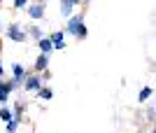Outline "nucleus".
I'll use <instances>...</instances> for the list:
<instances>
[{
	"label": "nucleus",
	"instance_id": "obj_6",
	"mask_svg": "<svg viewBox=\"0 0 156 133\" xmlns=\"http://www.w3.org/2000/svg\"><path fill=\"white\" fill-rule=\"evenodd\" d=\"M40 84H42V80H40V77H28V80H26V89H28V91L40 89Z\"/></svg>",
	"mask_w": 156,
	"mask_h": 133
},
{
	"label": "nucleus",
	"instance_id": "obj_17",
	"mask_svg": "<svg viewBox=\"0 0 156 133\" xmlns=\"http://www.w3.org/2000/svg\"><path fill=\"white\" fill-rule=\"evenodd\" d=\"M26 2H28V0H14V7H23Z\"/></svg>",
	"mask_w": 156,
	"mask_h": 133
},
{
	"label": "nucleus",
	"instance_id": "obj_3",
	"mask_svg": "<svg viewBox=\"0 0 156 133\" xmlns=\"http://www.w3.org/2000/svg\"><path fill=\"white\" fill-rule=\"evenodd\" d=\"M42 14H44V7L42 5H30L28 7V16H30V19H42Z\"/></svg>",
	"mask_w": 156,
	"mask_h": 133
},
{
	"label": "nucleus",
	"instance_id": "obj_1",
	"mask_svg": "<svg viewBox=\"0 0 156 133\" xmlns=\"http://www.w3.org/2000/svg\"><path fill=\"white\" fill-rule=\"evenodd\" d=\"M7 38L9 40H14V42H23V31L19 28V23H9V31H7Z\"/></svg>",
	"mask_w": 156,
	"mask_h": 133
},
{
	"label": "nucleus",
	"instance_id": "obj_9",
	"mask_svg": "<svg viewBox=\"0 0 156 133\" xmlns=\"http://www.w3.org/2000/svg\"><path fill=\"white\" fill-rule=\"evenodd\" d=\"M51 47H54L51 38H42V40H40V49H42V54H49V52H51Z\"/></svg>",
	"mask_w": 156,
	"mask_h": 133
},
{
	"label": "nucleus",
	"instance_id": "obj_12",
	"mask_svg": "<svg viewBox=\"0 0 156 133\" xmlns=\"http://www.w3.org/2000/svg\"><path fill=\"white\" fill-rule=\"evenodd\" d=\"M151 93H154V89H151V87H144L142 91H140V103H142V100H147Z\"/></svg>",
	"mask_w": 156,
	"mask_h": 133
},
{
	"label": "nucleus",
	"instance_id": "obj_19",
	"mask_svg": "<svg viewBox=\"0 0 156 133\" xmlns=\"http://www.w3.org/2000/svg\"><path fill=\"white\" fill-rule=\"evenodd\" d=\"M77 2H86V0H77Z\"/></svg>",
	"mask_w": 156,
	"mask_h": 133
},
{
	"label": "nucleus",
	"instance_id": "obj_20",
	"mask_svg": "<svg viewBox=\"0 0 156 133\" xmlns=\"http://www.w3.org/2000/svg\"><path fill=\"white\" fill-rule=\"evenodd\" d=\"M151 133H156V126H154V131H151Z\"/></svg>",
	"mask_w": 156,
	"mask_h": 133
},
{
	"label": "nucleus",
	"instance_id": "obj_2",
	"mask_svg": "<svg viewBox=\"0 0 156 133\" xmlns=\"http://www.w3.org/2000/svg\"><path fill=\"white\" fill-rule=\"evenodd\" d=\"M82 21H84V16H72V19L68 21V33H72V35H75V38H77V33H79V28L84 26V23H82Z\"/></svg>",
	"mask_w": 156,
	"mask_h": 133
},
{
	"label": "nucleus",
	"instance_id": "obj_18",
	"mask_svg": "<svg viewBox=\"0 0 156 133\" xmlns=\"http://www.w3.org/2000/svg\"><path fill=\"white\" fill-rule=\"evenodd\" d=\"M0 75H2V63H0Z\"/></svg>",
	"mask_w": 156,
	"mask_h": 133
},
{
	"label": "nucleus",
	"instance_id": "obj_4",
	"mask_svg": "<svg viewBox=\"0 0 156 133\" xmlns=\"http://www.w3.org/2000/svg\"><path fill=\"white\" fill-rule=\"evenodd\" d=\"M77 0H63V5H61V14L63 16H70L72 14V5H75Z\"/></svg>",
	"mask_w": 156,
	"mask_h": 133
},
{
	"label": "nucleus",
	"instance_id": "obj_5",
	"mask_svg": "<svg viewBox=\"0 0 156 133\" xmlns=\"http://www.w3.org/2000/svg\"><path fill=\"white\" fill-rule=\"evenodd\" d=\"M9 91H12V84H9V82H7V84H5V82H0V103H5V100H7V93H9Z\"/></svg>",
	"mask_w": 156,
	"mask_h": 133
},
{
	"label": "nucleus",
	"instance_id": "obj_15",
	"mask_svg": "<svg viewBox=\"0 0 156 133\" xmlns=\"http://www.w3.org/2000/svg\"><path fill=\"white\" fill-rule=\"evenodd\" d=\"M40 98L49 100V98H51V89H40Z\"/></svg>",
	"mask_w": 156,
	"mask_h": 133
},
{
	"label": "nucleus",
	"instance_id": "obj_11",
	"mask_svg": "<svg viewBox=\"0 0 156 133\" xmlns=\"http://www.w3.org/2000/svg\"><path fill=\"white\" fill-rule=\"evenodd\" d=\"M19 121H21V119H12L9 124H5L7 133H16V128H19Z\"/></svg>",
	"mask_w": 156,
	"mask_h": 133
},
{
	"label": "nucleus",
	"instance_id": "obj_10",
	"mask_svg": "<svg viewBox=\"0 0 156 133\" xmlns=\"http://www.w3.org/2000/svg\"><path fill=\"white\" fill-rule=\"evenodd\" d=\"M51 42H54V47H56V49H63V47H65L63 33H61V31H58V33H54V35H51Z\"/></svg>",
	"mask_w": 156,
	"mask_h": 133
},
{
	"label": "nucleus",
	"instance_id": "obj_7",
	"mask_svg": "<svg viewBox=\"0 0 156 133\" xmlns=\"http://www.w3.org/2000/svg\"><path fill=\"white\" fill-rule=\"evenodd\" d=\"M0 119L5 121V124H9V121L16 119V117H14V112L9 110V107H2V110H0Z\"/></svg>",
	"mask_w": 156,
	"mask_h": 133
},
{
	"label": "nucleus",
	"instance_id": "obj_13",
	"mask_svg": "<svg viewBox=\"0 0 156 133\" xmlns=\"http://www.w3.org/2000/svg\"><path fill=\"white\" fill-rule=\"evenodd\" d=\"M12 73H14V80H23V68L21 66H12Z\"/></svg>",
	"mask_w": 156,
	"mask_h": 133
},
{
	"label": "nucleus",
	"instance_id": "obj_16",
	"mask_svg": "<svg viewBox=\"0 0 156 133\" xmlns=\"http://www.w3.org/2000/svg\"><path fill=\"white\" fill-rule=\"evenodd\" d=\"M30 35H33V38H42V31H40L37 26H33L30 28Z\"/></svg>",
	"mask_w": 156,
	"mask_h": 133
},
{
	"label": "nucleus",
	"instance_id": "obj_8",
	"mask_svg": "<svg viewBox=\"0 0 156 133\" xmlns=\"http://www.w3.org/2000/svg\"><path fill=\"white\" fill-rule=\"evenodd\" d=\"M47 63H49V54H40L37 61H35V68H37V70H44Z\"/></svg>",
	"mask_w": 156,
	"mask_h": 133
},
{
	"label": "nucleus",
	"instance_id": "obj_14",
	"mask_svg": "<svg viewBox=\"0 0 156 133\" xmlns=\"http://www.w3.org/2000/svg\"><path fill=\"white\" fill-rule=\"evenodd\" d=\"M147 119H151V121L156 119V103H151V105H149V110H147Z\"/></svg>",
	"mask_w": 156,
	"mask_h": 133
}]
</instances>
